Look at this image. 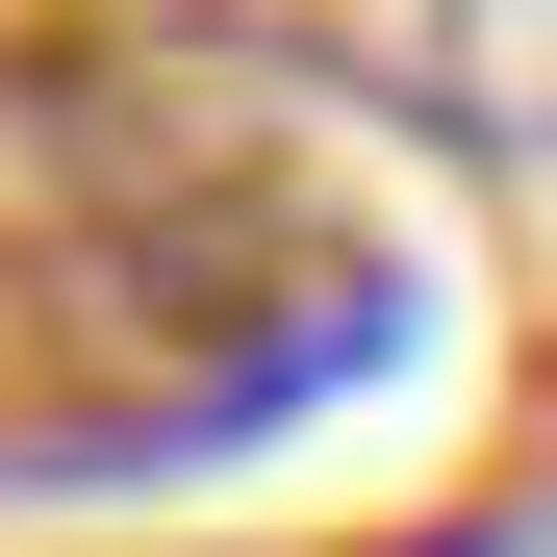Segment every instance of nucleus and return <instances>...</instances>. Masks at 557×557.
<instances>
[{
    "label": "nucleus",
    "instance_id": "1",
    "mask_svg": "<svg viewBox=\"0 0 557 557\" xmlns=\"http://www.w3.org/2000/svg\"><path fill=\"white\" fill-rule=\"evenodd\" d=\"M456 102L507 177H557V0H456Z\"/></svg>",
    "mask_w": 557,
    "mask_h": 557
}]
</instances>
